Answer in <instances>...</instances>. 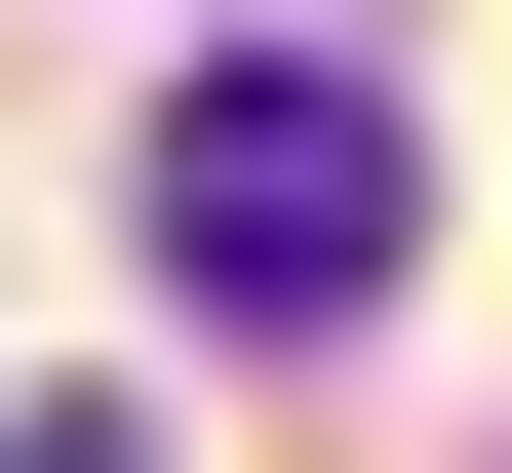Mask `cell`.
<instances>
[{
  "mask_svg": "<svg viewBox=\"0 0 512 473\" xmlns=\"http://www.w3.org/2000/svg\"><path fill=\"white\" fill-rule=\"evenodd\" d=\"M394 237H434L394 79H197V119H158V276H197V316H394Z\"/></svg>",
  "mask_w": 512,
  "mask_h": 473,
  "instance_id": "cell-1",
  "label": "cell"
},
{
  "mask_svg": "<svg viewBox=\"0 0 512 473\" xmlns=\"http://www.w3.org/2000/svg\"><path fill=\"white\" fill-rule=\"evenodd\" d=\"M0 473H119V434H0Z\"/></svg>",
  "mask_w": 512,
  "mask_h": 473,
  "instance_id": "cell-2",
  "label": "cell"
}]
</instances>
